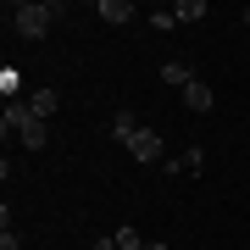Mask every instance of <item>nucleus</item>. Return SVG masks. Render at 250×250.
Listing matches in <instances>:
<instances>
[{"instance_id":"nucleus-1","label":"nucleus","mask_w":250,"mask_h":250,"mask_svg":"<svg viewBox=\"0 0 250 250\" xmlns=\"http://www.w3.org/2000/svg\"><path fill=\"white\" fill-rule=\"evenodd\" d=\"M6 17H11V28H17V34L28 39V45H39V39L50 34V22L62 17V0H17V6H6Z\"/></svg>"},{"instance_id":"nucleus-2","label":"nucleus","mask_w":250,"mask_h":250,"mask_svg":"<svg viewBox=\"0 0 250 250\" xmlns=\"http://www.w3.org/2000/svg\"><path fill=\"white\" fill-rule=\"evenodd\" d=\"M128 156L145 161V167H156V161H161V134H156V128H139V134L128 139Z\"/></svg>"},{"instance_id":"nucleus-3","label":"nucleus","mask_w":250,"mask_h":250,"mask_svg":"<svg viewBox=\"0 0 250 250\" xmlns=\"http://www.w3.org/2000/svg\"><path fill=\"white\" fill-rule=\"evenodd\" d=\"M95 11H100V22H111V28H123V22H134V17H139L134 0H95Z\"/></svg>"},{"instance_id":"nucleus-4","label":"nucleus","mask_w":250,"mask_h":250,"mask_svg":"<svg viewBox=\"0 0 250 250\" xmlns=\"http://www.w3.org/2000/svg\"><path fill=\"white\" fill-rule=\"evenodd\" d=\"M184 106H189V111H211V106H217L211 83H206V78H189V83H184Z\"/></svg>"},{"instance_id":"nucleus-5","label":"nucleus","mask_w":250,"mask_h":250,"mask_svg":"<svg viewBox=\"0 0 250 250\" xmlns=\"http://www.w3.org/2000/svg\"><path fill=\"white\" fill-rule=\"evenodd\" d=\"M28 123H34V111H28V100H11V106L0 111V128H6V139H11V134H22Z\"/></svg>"},{"instance_id":"nucleus-6","label":"nucleus","mask_w":250,"mask_h":250,"mask_svg":"<svg viewBox=\"0 0 250 250\" xmlns=\"http://www.w3.org/2000/svg\"><path fill=\"white\" fill-rule=\"evenodd\" d=\"M139 128H145V123H139V117L128 111V106H117V111H111V139H117V145H128V139L139 134Z\"/></svg>"},{"instance_id":"nucleus-7","label":"nucleus","mask_w":250,"mask_h":250,"mask_svg":"<svg viewBox=\"0 0 250 250\" xmlns=\"http://www.w3.org/2000/svg\"><path fill=\"white\" fill-rule=\"evenodd\" d=\"M56 106H62V100H56V89H34V95H28V111H34V117H45V123L56 117Z\"/></svg>"},{"instance_id":"nucleus-8","label":"nucleus","mask_w":250,"mask_h":250,"mask_svg":"<svg viewBox=\"0 0 250 250\" xmlns=\"http://www.w3.org/2000/svg\"><path fill=\"white\" fill-rule=\"evenodd\" d=\"M17 139L28 145V150H45V145H50V128H45V117H34V123H28V128H22Z\"/></svg>"},{"instance_id":"nucleus-9","label":"nucleus","mask_w":250,"mask_h":250,"mask_svg":"<svg viewBox=\"0 0 250 250\" xmlns=\"http://www.w3.org/2000/svg\"><path fill=\"white\" fill-rule=\"evenodd\" d=\"M189 78H195V72H189L184 62H161V83H172V89H184Z\"/></svg>"},{"instance_id":"nucleus-10","label":"nucleus","mask_w":250,"mask_h":250,"mask_svg":"<svg viewBox=\"0 0 250 250\" xmlns=\"http://www.w3.org/2000/svg\"><path fill=\"white\" fill-rule=\"evenodd\" d=\"M178 22H200V17H211V6H206V0H178Z\"/></svg>"},{"instance_id":"nucleus-11","label":"nucleus","mask_w":250,"mask_h":250,"mask_svg":"<svg viewBox=\"0 0 250 250\" xmlns=\"http://www.w3.org/2000/svg\"><path fill=\"white\" fill-rule=\"evenodd\" d=\"M200 161H206V156H200V145H189L178 161H167V172H200Z\"/></svg>"},{"instance_id":"nucleus-12","label":"nucleus","mask_w":250,"mask_h":250,"mask_svg":"<svg viewBox=\"0 0 250 250\" xmlns=\"http://www.w3.org/2000/svg\"><path fill=\"white\" fill-rule=\"evenodd\" d=\"M111 245H117V250H145V233L123 223V228H117V233H111Z\"/></svg>"},{"instance_id":"nucleus-13","label":"nucleus","mask_w":250,"mask_h":250,"mask_svg":"<svg viewBox=\"0 0 250 250\" xmlns=\"http://www.w3.org/2000/svg\"><path fill=\"white\" fill-rule=\"evenodd\" d=\"M150 28H161V34L178 28V11H172V6H156V11H150Z\"/></svg>"},{"instance_id":"nucleus-14","label":"nucleus","mask_w":250,"mask_h":250,"mask_svg":"<svg viewBox=\"0 0 250 250\" xmlns=\"http://www.w3.org/2000/svg\"><path fill=\"white\" fill-rule=\"evenodd\" d=\"M0 250H22V239H17V233L6 228V233H0Z\"/></svg>"},{"instance_id":"nucleus-15","label":"nucleus","mask_w":250,"mask_h":250,"mask_svg":"<svg viewBox=\"0 0 250 250\" xmlns=\"http://www.w3.org/2000/svg\"><path fill=\"white\" fill-rule=\"evenodd\" d=\"M145 250H167V245H161V239H145Z\"/></svg>"},{"instance_id":"nucleus-16","label":"nucleus","mask_w":250,"mask_h":250,"mask_svg":"<svg viewBox=\"0 0 250 250\" xmlns=\"http://www.w3.org/2000/svg\"><path fill=\"white\" fill-rule=\"evenodd\" d=\"M95 250H117V245H111V239H100V245H95Z\"/></svg>"},{"instance_id":"nucleus-17","label":"nucleus","mask_w":250,"mask_h":250,"mask_svg":"<svg viewBox=\"0 0 250 250\" xmlns=\"http://www.w3.org/2000/svg\"><path fill=\"white\" fill-rule=\"evenodd\" d=\"M239 22H250V6H245V17H239Z\"/></svg>"}]
</instances>
